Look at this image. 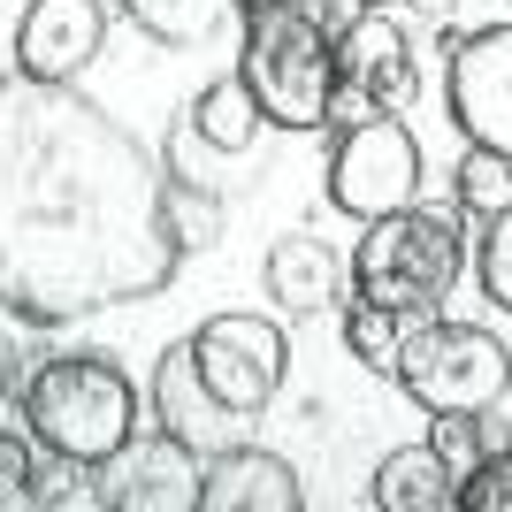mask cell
Here are the masks:
<instances>
[{"label": "cell", "mask_w": 512, "mask_h": 512, "mask_svg": "<svg viewBox=\"0 0 512 512\" xmlns=\"http://www.w3.org/2000/svg\"><path fill=\"white\" fill-rule=\"evenodd\" d=\"M184 268L169 169L77 85L0 77V306L23 329L161 299Z\"/></svg>", "instance_id": "cell-1"}, {"label": "cell", "mask_w": 512, "mask_h": 512, "mask_svg": "<svg viewBox=\"0 0 512 512\" xmlns=\"http://www.w3.org/2000/svg\"><path fill=\"white\" fill-rule=\"evenodd\" d=\"M237 77L276 130H329L337 123V39L291 8L260 0L237 16Z\"/></svg>", "instance_id": "cell-2"}, {"label": "cell", "mask_w": 512, "mask_h": 512, "mask_svg": "<svg viewBox=\"0 0 512 512\" xmlns=\"http://www.w3.org/2000/svg\"><path fill=\"white\" fill-rule=\"evenodd\" d=\"M16 413L46 451L107 467L138 436V383L123 375L115 352H46V367L31 375Z\"/></svg>", "instance_id": "cell-3"}, {"label": "cell", "mask_w": 512, "mask_h": 512, "mask_svg": "<svg viewBox=\"0 0 512 512\" xmlns=\"http://www.w3.org/2000/svg\"><path fill=\"white\" fill-rule=\"evenodd\" d=\"M360 230L367 237L352 245V299H375L406 321L444 314V299L467 276V230H459V214L413 199V207L375 214Z\"/></svg>", "instance_id": "cell-4"}, {"label": "cell", "mask_w": 512, "mask_h": 512, "mask_svg": "<svg viewBox=\"0 0 512 512\" xmlns=\"http://www.w3.org/2000/svg\"><path fill=\"white\" fill-rule=\"evenodd\" d=\"M398 390L421 413H497L512 398V344L490 337L482 321H406Z\"/></svg>", "instance_id": "cell-5"}, {"label": "cell", "mask_w": 512, "mask_h": 512, "mask_svg": "<svg viewBox=\"0 0 512 512\" xmlns=\"http://www.w3.org/2000/svg\"><path fill=\"white\" fill-rule=\"evenodd\" d=\"M321 176H329V207L352 214V222L398 214L421 199V138L398 115H352V123H337V146H329Z\"/></svg>", "instance_id": "cell-6"}, {"label": "cell", "mask_w": 512, "mask_h": 512, "mask_svg": "<svg viewBox=\"0 0 512 512\" xmlns=\"http://www.w3.org/2000/svg\"><path fill=\"white\" fill-rule=\"evenodd\" d=\"M192 360H199V383L237 421H260V413L276 406L283 375H291V337H283V321L237 306V314H207L192 329Z\"/></svg>", "instance_id": "cell-7"}, {"label": "cell", "mask_w": 512, "mask_h": 512, "mask_svg": "<svg viewBox=\"0 0 512 512\" xmlns=\"http://www.w3.org/2000/svg\"><path fill=\"white\" fill-rule=\"evenodd\" d=\"M444 100L467 146H490L512 161V23H482L444 46Z\"/></svg>", "instance_id": "cell-8"}, {"label": "cell", "mask_w": 512, "mask_h": 512, "mask_svg": "<svg viewBox=\"0 0 512 512\" xmlns=\"http://www.w3.org/2000/svg\"><path fill=\"white\" fill-rule=\"evenodd\" d=\"M413 92H421V62L406 46V23L367 8L337 39V123H352V115H406Z\"/></svg>", "instance_id": "cell-9"}, {"label": "cell", "mask_w": 512, "mask_h": 512, "mask_svg": "<svg viewBox=\"0 0 512 512\" xmlns=\"http://www.w3.org/2000/svg\"><path fill=\"white\" fill-rule=\"evenodd\" d=\"M107 46V0H31L16 16V69L39 85H77Z\"/></svg>", "instance_id": "cell-10"}, {"label": "cell", "mask_w": 512, "mask_h": 512, "mask_svg": "<svg viewBox=\"0 0 512 512\" xmlns=\"http://www.w3.org/2000/svg\"><path fill=\"white\" fill-rule=\"evenodd\" d=\"M153 421L169 428L176 444H192L199 459L214 451H237L253 444V421H237L207 383H199V360H192V337H176L161 360H153Z\"/></svg>", "instance_id": "cell-11"}, {"label": "cell", "mask_w": 512, "mask_h": 512, "mask_svg": "<svg viewBox=\"0 0 512 512\" xmlns=\"http://www.w3.org/2000/svg\"><path fill=\"white\" fill-rule=\"evenodd\" d=\"M199 474H207V459L161 428L153 444L130 436L100 467V482H107V505L115 512H199Z\"/></svg>", "instance_id": "cell-12"}, {"label": "cell", "mask_w": 512, "mask_h": 512, "mask_svg": "<svg viewBox=\"0 0 512 512\" xmlns=\"http://www.w3.org/2000/svg\"><path fill=\"white\" fill-rule=\"evenodd\" d=\"M299 505H306L299 467L260 444L214 451L207 474H199V512H299Z\"/></svg>", "instance_id": "cell-13"}, {"label": "cell", "mask_w": 512, "mask_h": 512, "mask_svg": "<svg viewBox=\"0 0 512 512\" xmlns=\"http://www.w3.org/2000/svg\"><path fill=\"white\" fill-rule=\"evenodd\" d=\"M260 283H268V299L283 314H329V306L352 299V260H337L321 237L291 230L260 253Z\"/></svg>", "instance_id": "cell-14"}, {"label": "cell", "mask_w": 512, "mask_h": 512, "mask_svg": "<svg viewBox=\"0 0 512 512\" xmlns=\"http://www.w3.org/2000/svg\"><path fill=\"white\" fill-rule=\"evenodd\" d=\"M367 505L375 512H451L459 505V467H451L436 444L383 451L375 474H367Z\"/></svg>", "instance_id": "cell-15"}, {"label": "cell", "mask_w": 512, "mask_h": 512, "mask_svg": "<svg viewBox=\"0 0 512 512\" xmlns=\"http://www.w3.org/2000/svg\"><path fill=\"white\" fill-rule=\"evenodd\" d=\"M184 123L199 130V146L207 153H245L260 138V100L245 92V77H214V85H199V100L184 107Z\"/></svg>", "instance_id": "cell-16"}, {"label": "cell", "mask_w": 512, "mask_h": 512, "mask_svg": "<svg viewBox=\"0 0 512 512\" xmlns=\"http://www.w3.org/2000/svg\"><path fill=\"white\" fill-rule=\"evenodd\" d=\"M337 329H344V352H352L367 375H390V383H398V360H406V314H390V306H375V299H344Z\"/></svg>", "instance_id": "cell-17"}, {"label": "cell", "mask_w": 512, "mask_h": 512, "mask_svg": "<svg viewBox=\"0 0 512 512\" xmlns=\"http://www.w3.org/2000/svg\"><path fill=\"white\" fill-rule=\"evenodd\" d=\"M123 16L138 23L153 46H199L214 23L237 16V8H230V0H130Z\"/></svg>", "instance_id": "cell-18"}, {"label": "cell", "mask_w": 512, "mask_h": 512, "mask_svg": "<svg viewBox=\"0 0 512 512\" xmlns=\"http://www.w3.org/2000/svg\"><path fill=\"white\" fill-rule=\"evenodd\" d=\"M451 199H459V214L467 222H490V214L512 207V161L490 146H467L459 153V169H451Z\"/></svg>", "instance_id": "cell-19"}, {"label": "cell", "mask_w": 512, "mask_h": 512, "mask_svg": "<svg viewBox=\"0 0 512 512\" xmlns=\"http://www.w3.org/2000/svg\"><path fill=\"white\" fill-rule=\"evenodd\" d=\"M169 230L184 253H207L230 230V207H222V184H192V176H169Z\"/></svg>", "instance_id": "cell-20"}, {"label": "cell", "mask_w": 512, "mask_h": 512, "mask_svg": "<svg viewBox=\"0 0 512 512\" xmlns=\"http://www.w3.org/2000/svg\"><path fill=\"white\" fill-rule=\"evenodd\" d=\"M39 459H46V444L31 428H0V512H31V497H39Z\"/></svg>", "instance_id": "cell-21"}, {"label": "cell", "mask_w": 512, "mask_h": 512, "mask_svg": "<svg viewBox=\"0 0 512 512\" xmlns=\"http://www.w3.org/2000/svg\"><path fill=\"white\" fill-rule=\"evenodd\" d=\"M474 276H482L490 306H505V314H512V207L482 222V237H474Z\"/></svg>", "instance_id": "cell-22"}, {"label": "cell", "mask_w": 512, "mask_h": 512, "mask_svg": "<svg viewBox=\"0 0 512 512\" xmlns=\"http://www.w3.org/2000/svg\"><path fill=\"white\" fill-rule=\"evenodd\" d=\"M451 512H512V444L459 474V505Z\"/></svg>", "instance_id": "cell-23"}, {"label": "cell", "mask_w": 512, "mask_h": 512, "mask_svg": "<svg viewBox=\"0 0 512 512\" xmlns=\"http://www.w3.org/2000/svg\"><path fill=\"white\" fill-rule=\"evenodd\" d=\"M46 352H54L46 337H31V344L8 337V352H0V398H8V406H23V390H31V375L46 367Z\"/></svg>", "instance_id": "cell-24"}, {"label": "cell", "mask_w": 512, "mask_h": 512, "mask_svg": "<svg viewBox=\"0 0 512 512\" xmlns=\"http://www.w3.org/2000/svg\"><path fill=\"white\" fill-rule=\"evenodd\" d=\"M291 8H299V16L314 23V31H329V39H344V31H352V23H360L367 8H375V0H291Z\"/></svg>", "instance_id": "cell-25"}, {"label": "cell", "mask_w": 512, "mask_h": 512, "mask_svg": "<svg viewBox=\"0 0 512 512\" xmlns=\"http://www.w3.org/2000/svg\"><path fill=\"white\" fill-rule=\"evenodd\" d=\"M406 16H421V23H436V31H444V23L459 16V0H406Z\"/></svg>", "instance_id": "cell-26"}, {"label": "cell", "mask_w": 512, "mask_h": 512, "mask_svg": "<svg viewBox=\"0 0 512 512\" xmlns=\"http://www.w3.org/2000/svg\"><path fill=\"white\" fill-rule=\"evenodd\" d=\"M230 8H237V16H245V8H260V0H230Z\"/></svg>", "instance_id": "cell-27"}, {"label": "cell", "mask_w": 512, "mask_h": 512, "mask_svg": "<svg viewBox=\"0 0 512 512\" xmlns=\"http://www.w3.org/2000/svg\"><path fill=\"white\" fill-rule=\"evenodd\" d=\"M107 8H130V0H107Z\"/></svg>", "instance_id": "cell-28"}]
</instances>
